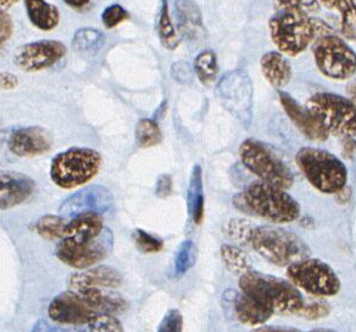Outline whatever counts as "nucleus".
Masks as SVG:
<instances>
[{"mask_svg":"<svg viewBox=\"0 0 356 332\" xmlns=\"http://www.w3.org/2000/svg\"><path fill=\"white\" fill-rule=\"evenodd\" d=\"M270 37L283 55H301L320 37L335 33L325 20L296 13H276L269 20Z\"/></svg>","mask_w":356,"mask_h":332,"instance_id":"obj_1","label":"nucleus"},{"mask_svg":"<svg viewBox=\"0 0 356 332\" xmlns=\"http://www.w3.org/2000/svg\"><path fill=\"white\" fill-rule=\"evenodd\" d=\"M234 204L238 210L273 224L295 222L301 214L298 202L285 190L264 181L251 183L243 193L234 197Z\"/></svg>","mask_w":356,"mask_h":332,"instance_id":"obj_2","label":"nucleus"},{"mask_svg":"<svg viewBox=\"0 0 356 332\" xmlns=\"http://www.w3.org/2000/svg\"><path fill=\"white\" fill-rule=\"evenodd\" d=\"M239 288L243 292L266 305L273 313L296 315L305 304L302 293L291 281L257 271H249L241 276Z\"/></svg>","mask_w":356,"mask_h":332,"instance_id":"obj_3","label":"nucleus"},{"mask_svg":"<svg viewBox=\"0 0 356 332\" xmlns=\"http://www.w3.org/2000/svg\"><path fill=\"white\" fill-rule=\"evenodd\" d=\"M250 244L261 258L277 266L291 265L312 254L303 239L273 226L254 227Z\"/></svg>","mask_w":356,"mask_h":332,"instance_id":"obj_4","label":"nucleus"},{"mask_svg":"<svg viewBox=\"0 0 356 332\" xmlns=\"http://www.w3.org/2000/svg\"><path fill=\"white\" fill-rule=\"evenodd\" d=\"M102 156L91 148L72 147L54 158L50 167V178L56 186L74 190L84 186L99 174Z\"/></svg>","mask_w":356,"mask_h":332,"instance_id":"obj_5","label":"nucleus"},{"mask_svg":"<svg viewBox=\"0 0 356 332\" xmlns=\"http://www.w3.org/2000/svg\"><path fill=\"white\" fill-rule=\"evenodd\" d=\"M296 163L307 180L322 193L337 194L347 183V168L329 151L305 147L297 153Z\"/></svg>","mask_w":356,"mask_h":332,"instance_id":"obj_6","label":"nucleus"},{"mask_svg":"<svg viewBox=\"0 0 356 332\" xmlns=\"http://www.w3.org/2000/svg\"><path fill=\"white\" fill-rule=\"evenodd\" d=\"M314 117L329 135L348 139L356 136V106L343 96L317 92L305 103Z\"/></svg>","mask_w":356,"mask_h":332,"instance_id":"obj_7","label":"nucleus"},{"mask_svg":"<svg viewBox=\"0 0 356 332\" xmlns=\"http://www.w3.org/2000/svg\"><path fill=\"white\" fill-rule=\"evenodd\" d=\"M243 165L261 181L289 190L293 186V172L275 151L258 140L248 139L239 147Z\"/></svg>","mask_w":356,"mask_h":332,"instance_id":"obj_8","label":"nucleus"},{"mask_svg":"<svg viewBox=\"0 0 356 332\" xmlns=\"http://www.w3.org/2000/svg\"><path fill=\"white\" fill-rule=\"evenodd\" d=\"M315 63L322 75L347 81L356 74V53L337 33L317 38L313 44Z\"/></svg>","mask_w":356,"mask_h":332,"instance_id":"obj_9","label":"nucleus"},{"mask_svg":"<svg viewBox=\"0 0 356 332\" xmlns=\"http://www.w3.org/2000/svg\"><path fill=\"white\" fill-rule=\"evenodd\" d=\"M286 276L298 289L315 297H332L340 292L341 281L334 269L320 259L305 258L288 266Z\"/></svg>","mask_w":356,"mask_h":332,"instance_id":"obj_10","label":"nucleus"},{"mask_svg":"<svg viewBox=\"0 0 356 332\" xmlns=\"http://www.w3.org/2000/svg\"><path fill=\"white\" fill-rule=\"evenodd\" d=\"M114 249V234L109 229L90 240L77 242L62 239L56 247V257L72 269H84L104 260Z\"/></svg>","mask_w":356,"mask_h":332,"instance_id":"obj_11","label":"nucleus"},{"mask_svg":"<svg viewBox=\"0 0 356 332\" xmlns=\"http://www.w3.org/2000/svg\"><path fill=\"white\" fill-rule=\"evenodd\" d=\"M222 106L248 127L252 116V84L242 70H234L222 77L217 87Z\"/></svg>","mask_w":356,"mask_h":332,"instance_id":"obj_12","label":"nucleus"},{"mask_svg":"<svg viewBox=\"0 0 356 332\" xmlns=\"http://www.w3.org/2000/svg\"><path fill=\"white\" fill-rule=\"evenodd\" d=\"M65 55L67 47L60 40H37L17 49L13 63L22 72H42L58 63Z\"/></svg>","mask_w":356,"mask_h":332,"instance_id":"obj_13","label":"nucleus"},{"mask_svg":"<svg viewBox=\"0 0 356 332\" xmlns=\"http://www.w3.org/2000/svg\"><path fill=\"white\" fill-rule=\"evenodd\" d=\"M48 313L49 317L58 324L89 328L99 311L92 308L79 292L69 290L52 299Z\"/></svg>","mask_w":356,"mask_h":332,"instance_id":"obj_14","label":"nucleus"},{"mask_svg":"<svg viewBox=\"0 0 356 332\" xmlns=\"http://www.w3.org/2000/svg\"><path fill=\"white\" fill-rule=\"evenodd\" d=\"M114 202L111 190L103 186H89L76 192L60 207V215L76 217L84 213H106Z\"/></svg>","mask_w":356,"mask_h":332,"instance_id":"obj_15","label":"nucleus"},{"mask_svg":"<svg viewBox=\"0 0 356 332\" xmlns=\"http://www.w3.org/2000/svg\"><path fill=\"white\" fill-rule=\"evenodd\" d=\"M52 136L47 129L37 126L16 129L10 135L8 146L11 153L20 158H33L51 151Z\"/></svg>","mask_w":356,"mask_h":332,"instance_id":"obj_16","label":"nucleus"},{"mask_svg":"<svg viewBox=\"0 0 356 332\" xmlns=\"http://www.w3.org/2000/svg\"><path fill=\"white\" fill-rule=\"evenodd\" d=\"M36 190V182L24 173L0 170V210L22 205Z\"/></svg>","mask_w":356,"mask_h":332,"instance_id":"obj_17","label":"nucleus"},{"mask_svg":"<svg viewBox=\"0 0 356 332\" xmlns=\"http://www.w3.org/2000/svg\"><path fill=\"white\" fill-rule=\"evenodd\" d=\"M278 97L286 115L289 116L291 122L307 139L316 142H323L328 140V131L322 127V124L314 117L313 114L307 108L302 107L296 99L284 91H280Z\"/></svg>","mask_w":356,"mask_h":332,"instance_id":"obj_18","label":"nucleus"},{"mask_svg":"<svg viewBox=\"0 0 356 332\" xmlns=\"http://www.w3.org/2000/svg\"><path fill=\"white\" fill-rule=\"evenodd\" d=\"M122 274L111 266L102 265L88 267L81 272L72 273L67 279L70 290L87 289H118L122 285Z\"/></svg>","mask_w":356,"mask_h":332,"instance_id":"obj_19","label":"nucleus"},{"mask_svg":"<svg viewBox=\"0 0 356 332\" xmlns=\"http://www.w3.org/2000/svg\"><path fill=\"white\" fill-rule=\"evenodd\" d=\"M232 292L231 304L234 308V315L241 323L250 326H258L264 325L266 322L275 315V313L261 304V301L254 299V297L249 296L246 293Z\"/></svg>","mask_w":356,"mask_h":332,"instance_id":"obj_20","label":"nucleus"},{"mask_svg":"<svg viewBox=\"0 0 356 332\" xmlns=\"http://www.w3.org/2000/svg\"><path fill=\"white\" fill-rule=\"evenodd\" d=\"M261 69L266 81L277 89L284 88L293 77L291 64L282 52H266L261 58Z\"/></svg>","mask_w":356,"mask_h":332,"instance_id":"obj_21","label":"nucleus"},{"mask_svg":"<svg viewBox=\"0 0 356 332\" xmlns=\"http://www.w3.org/2000/svg\"><path fill=\"white\" fill-rule=\"evenodd\" d=\"M103 230L104 225L101 214H79L67 222L63 239L86 242L97 237Z\"/></svg>","mask_w":356,"mask_h":332,"instance_id":"obj_22","label":"nucleus"},{"mask_svg":"<svg viewBox=\"0 0 356 332\" xmlns=\"http://www.w3.org/2000/svg\"><path fill=\"white\" fill-rule=\"evenodd\" d=\"M24 5L32 25L42 31H51L60 24L58 8L47 0H24Z\"/></svg>","mask_w":356,"mask_h":332,"instance_id":"obj_23","label":"nucleus"},{"mask_svg":"<svg viewBox=\"0 0 356 332\" xmlns=\"http://www.w3.org/2000/svg\"><path fill=\"white\" fill-rule=\"evenodd\" d=\"M79 292L84 299L99 311V313H121L127 308L126 299L118 293L106 292L104 289L87 288V289L74 290Z\"/></svg>","mask_w":356,"mask_h":332,"instance_id":"obj_24","label":"nucleus"},{"mask_svg":"<svg viewBox=\"0 0 356 332\" xmlns=\"http://www.w3.org/2000/svg\"><path fill=\"white\" fill-rule=\"evenodd\" d=\"M187 210L194 224L200 225L205 217V197L200 166H194L187 190Z\"/></svg>","mask_w":356,"mask_h":332,"instance_id":"obj_25","label":"nucleus"},{"mask_svg":"<svg viewBox=\"0 0 356 332\" xmlns=\"http://www.w3.org/2000/svg\"><path fill=\"white\" fill-rule=\"evenodd\" d=\"M175 13L179 28L185 36H195L202 28V13L193 0H175Z\"/></svg>","mask_w":356,"mask_h":332,"instance_id":"obj_26","label":"nucleus"},{"mask_svg":"<svg viewBox=\"0 0 356 332\" xmlns=\"http://www.w3.org/2000/svg\"><path fill=\"white\" fill-rule=\"evenodd\" d=\"M220 258L229 272L243 276L252 269V261L249 254L234 245H222L220 247Z\"/></svg>","mask_w":356,"mask_h":332,"instance_id":"obj_27","label":"nucleus"},{"mask_svg":"<svg viewBox=\"0 0 356 332\" xmlns=\"http://www.w3.org/2000/svg\"><path fill=\"white\" fill-rule=\"evenodd\" d=\"M158 33L159 38L167 50H175L178 48L180 44L178 33L175 31V25L170 19V8L167 0L161 1V8L159 13Z\"/></svg>","mask_w":356,"mask_h":332,"instance_id":"obj_28","label":"nucleus"},{"mask_svg":"<svg viewBox=\"0 0 356 332\" xmlns=\"http://www.w3.org/2000/svg\"><path fill=\"white\" fill-rule=\"evenodd\" d=\"M67 224V217L63 215H44L36 222L37 233L49 242L62 240Z\"/></svg>","mask_w":356,"mask_h":332,"instance_id":"obj_29","label":"nucleus"},{"mask_svg":"<svg viewBox=\"0 0 356 332\" xmlns=\"http://www.w3.org/2000/svg\"><path fill=\"white\" fill-rule=\"evenodd\" d=\"M194 72L202 84L212 83L218 75L217 55L212 50H204L194 60Z\"/></svg>","mask_w":356,"mask_h":332,"instance_id":"obj_30","label":"nucleus"},{"mask_svg":"<svg viewBox=\"0 0 356 332\" xmlns=\"http://www.w3.org/2000/svg\"><path fill=\"white\" fill-rule=\"evenodd\" d=\"M135 139L140 148H152L161 143L163 134L154 119H143L136 124Z\"/></svg>","mask_w":356,"mask_h":332,"instance_id":"obj_31","label":"nucleus"},{"mask_svg":"<svg viewBox=\"0 0 356 332\" xmlns=\"http://www.w3.org/2000/svg\"><path fill=\"white\" fill-rule=\"evenodd\" d=\"M276 13L314 16L320 11V0H273Z\"/></svg>","mask_w":356,"mask_h":332,"instance_id":"obj_32","label":"nucleus"},{"mask_svg":"<svg viewBox=\"0 0 356 332\" xmlns=\"http://www.w3.org/2000/svg\"><path fill=\"white\" fill-rule=\"evenodd\" d=\"M341 16V32L356 43V0H344L337 10Z\"/></svg>","mask_w":356,"mask_h":332,"instance_id":"obj_33","label":"nucleus"},{"mask_svg":"<svg viewBox=\"0 0 356 332\" xmlns=\"http://www.w3.org/2000/svg\"><path fill=\"white\" fill-rule=\"evenodd\" d=\"M198 259V249L192 240H185L179 246L178 254L175 257V273L182 276L192 269Z\"/></svg>","mask_w":356,"mask_h":332,"instance_id":"obj_34","label":"nucleus"},{"mask_svg":"<svg viewBox=\"0 0 356 332\" xmlns=\"http://www.w3.org/2000/svg\"><path fill=\"white\" fill-rule=\"evenodd\" d=\"M103 43H104V36L102 32L96 28H81L76 32L75 36L72 38L74 48L81 51L97 48Z\"/></svg>","mask_w":356,"mask_h":332,"instance_id":"obj_35","label":"nucleus"},{"mask_svg":"<svg viewBox=\"0 0 356 332\" xmlns=\"http://www.w3.org/2000/svg\"><path fill=\"white\" fill-rule=\"evenodd\" d=\"M254 227L243 219H232L226 225V233L231 239L242 244H250Z\"/></svg>","mask_w":356,"mask_h":332,"instance_id":"obj_36","label":"nucleus"},{"mask_svg":"<svg viewBox=\"0 0 356 332\" xmlns=\"http://www.w3.org/2000/svg\"><path fill=\"white\" fill-rule=\"evenodd\" d=\"M133 238L138 249L143 254H158L163 249V242L152 234L147 233L146 231H135Z\"/></svg>","mask_w":356,"mask_h":332,"instance_id":"obj_37","label":"nucleus"},{"mask_svg":"<svg viewBox=\"0 0 356 332\" xmlns=\"http://www.w3.org/2000/svg\"><path fill=\"white\" fill-rule=\"evenodd\" d=\"M332 311L330 305L325 301H314V303H305L303 304L295 316L301 317L305 319L317 320L328 316Z\"/></svg>","mask_w":356,"mask_h":332,"instance_id":"obj_38","label":"nucleus"},{"mask_svg":"<svg viewBox=\"0 0 356 332\" xmlns=\"http://www.w3.org/2000/svg\"><path fill=\"white\" fill-rule=\"evenodd\" d=\"M102 23L104 26L107 28H114L118 25L121 24L123 22L129 19V13H127V10L119 4H113L111 6H108L104 11L102 13L101 16Z\"/></svg>","mask_w":356,"mask_h":332,"instance_id":"obj_39","label":"nucleus"},{"mask_svg":"<svg viewBox=\"0 0 356 332\" xmlns=\"http://www.w3.org/2000/svg\"><path fill=\"white\" fill-rule=\"evenodd\" d=\"M184 319L182 315L177 308H172L166 316L163 317V322L159 325L158 331L160 332H179L182 330Z\"/></svg>","mask_w":356,"mask_h":332,"instance_id":"obj_40","label":"nucleus"},{"mask_svg":"<svg viewBox=\"0 0 356 332\" xmlns=\"http://www.w3.org/2000/svg\"><path fill=\"white\" fill-rule=\"evenodd\" d=\"M13 33V18L5 10L0 8V45L10 40Z\"/></svg>","mask_w":356,"mask_h":332,"instance_id":"obj_41","label":"nucleus"},{"mask_svg":"<svg viewBox=\"0 0 356 332\" xmlns=\"http://www.w3.org/2000/svg\"><path fill=\"white\" fill-rule=\"evenodd\" d=\"M172 178L170 175L163 174L158 179L156 183V195L159 198H168L172 193Z\"/></svg>","mask_w":356,"mask_h":332,"instance_id":"obj_42","label":"nucleus"},{"mask_svg":"<svg viewBox=\"0 0 356 332\" xmlns=\"http://www.w3.org/2000/svg\"><path fill=\"white\" fill-rule=\"evenodd\" d=\"M18 78L10 72H0V88L3 90H15L18 87Z\"/></svg>","mask_w":356,"mask_h":332,"instance_id":"obj_43","label":"nucleus"},{"mask_svg":"<svg viewBox=\"0 0 356 332\" xmlns=\"http://www.w3.org/2000/svg\"><path fill=\"white\" fill-rule=\"evenodd\" d=\"M356 151V141L354 138H348L346 139L344 142L343 154L346 155V158H352L354 151Z\"/></svg>","mask_w":356,"mask_h":332,"instance_id":"obj_44","label":"nucleus"},{"mask_svg":"<svg viewBox=\"0 0 356 332\" xmlns=\"http://www.w3.org/2000/svg\"><path fill=\"white\" fill-rule=\"evenodd\" d=\"M63 1L69 8H76V10H82L90 4V0H63Z\"/></svg>","mask_w":356,"mask_h":332,"instance_id":"obj_45","label":"nucleus"},{"mask_svg":"<svg viewBox=\"0 0 356 332\" xmlns=\"http://www.w3.org/2000/svg\"><path fill=\"white\" fill-rule=\"evenodd\" d=\"M337 199L340 204H347L350 199V190L348 187L344 186L342 190H339L337 193Z\"/></svg>","mask_w":356,"mask_h":332,"instance_id":"obj_46","label":"nucleus"},{"mask_svg":"<svg viewBox=\"0 0 356 332\" xmlns=\"http://www.w3.org/2000/svg\"><path fill=\"white\" fill-rule=\"evenodd\" d=\"M347 94H348V99L356 106V82L348 84Z\"/></svg>","mask_w":356,"mask_h":332,"instance_id":"obj_47","label":"nucleus"},{"mask_svg":"<svg viewBox=\"0 0 356 332\" xmlns=\"http://www.w3.org/2000/svg\"><path fill=\"white\" fill-rule=\"evenodd\" d=\"M321 3L325 5L327 8L337 10L339 5H340V0H321Z\"/></svg>","mask_w":356,"mask_h":332,"instance_id":"obj_48","label":"nucleus"},{"mask_svg":"<svg viewBox=\"0 0 356 332\" xmlns=\"http://www.w3.org/2000/svg\"><path fill=\"white\" fill-rule=\"evenodd\" d=\"M18 1H19V0H0V8H3V10L6 11L8 8L15 6Z\"/></svg>","mask_w":356,"mask_h":332,"instance_id":"obj_49","label":"nucleus"},{"mask_svg":"<svg viewBox=\"0 0 356 332\" xmlns=\"http://www.w3.org/2000/svg\"><path fill=\"white\" fill-rule=\"evenodd\" d=\"M257 331H298L296 329H286L283 328H275V326H271V328H261L258 329Z\"/></svg>","mask_w":356,"mask_h":332,"instance_id":"obj_50","label":"nucleus"},{"mask_svg":"<svg viewBox=\"0 0 356 332\" xmlns=\"http://www.w3.org/2000/svg\"><path fill=\"white\" fill-rule=\"evenodd\" d=\"M344 0H340V5L342 4V3H343ZM340 5H339V8H340ZM337 10H339V8H337Z\"/></svg>","mask_w":356,"mask_h":332,"instance_id":"obj_51","label":"nucleus"}]
</instances>
